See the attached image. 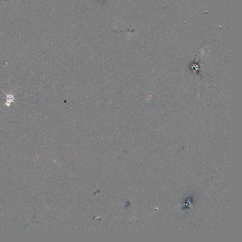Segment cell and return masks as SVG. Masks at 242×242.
Instances as JSON below:
<instances>
[{"mask_svg": "<svg viewBox=\"0 0 242 242\" xmlns=\"http://www.w3.org/2000/svg\"><path fill=\"white\" fill-rule=\"evenodd\" d=\"M5 93V94L6 95V102L5 103V104L4 105H5V106L9 107L11 106V104L12 103H14V104H16V103H15V101H14L15 99V94H7L5 93Z\"/></svg>", "mask_w": 242, "mask_h": 242, "instance_id": "1", "label": "cell"}]
</instances>
